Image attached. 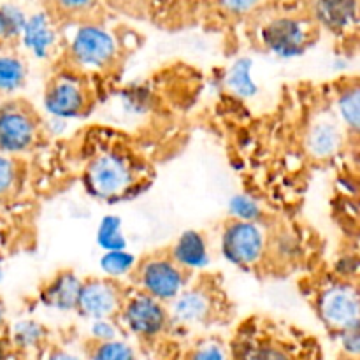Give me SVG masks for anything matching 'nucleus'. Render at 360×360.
Masks as SVG:
<instances>
[{
	"label": "nucleus",
	"instance_id": "7ed1b4c3",
	"mask_svg": "<svg viewBox=\"0 0 360 360\" xmlns=\"http://www.w3.org/2000/svg\"><path fill=\"white\" fill-rule=\"evenodd\" d=\"M137 160L123 150L98 151L86 164L83 181L88 193L105 202L125 199L141 181Z\"/></svg>",
	"mask_w": 360,
	"mask_h": 360
},
{
	"label": "nucleus",
	"instance_id": "39448f33",
	"mask_svg": "<svg viewBox=\"0 0 360 360\" xmlns=\"http://www.w3.org/2000/svg\"><path fill=\"white\" fill-rule=\"evenodd\" d=\"M225 295L218 281L211 276H200L179 292L178 297L167 304L171 327L207 326L224 315Z\"/></svg>",
	"mask_w": 360,
	"mask_h": 360
},
{
	"label": "nucleus",
	"instance_id": "5701e85b",
	"mask_svg": "<svg viewBox=\"0 0 360 360\" xmlns=\"http://www.w3.org/2000/svg\"><path fill=\"white\" fill-rule=\"evenodd\" d=\"M225 83L231 88L234 95L241 98H252L257 95V83L252 76V60L250 58H239L232 63L229 69Z\"/></svg>",
	"mask_w": 360,
	"mask_h": 360
},
{
	"label": "nucleus",
	"instance_id": "e433bc0d",
	"mask_svg": "<svg viewBox=\"0 0 360 360\" xmlns=\"http://www.w3.org/2000/svg\"><path fill=\"white\" fill-rule=\"evenodd\" d=\"M2 280H4V259L2 255H0V283H2Z\"/></svg>",
	"mask_w": 360,
	"mask_h": 360
},
{
	"label": "nucleus",
	"instance_id": "2eb2a0df",
	"mask_svg": "<svg viewBox=\"0 0 360 360\" xmlns=\"http://www.w3.org/2000/svg\"><path fill=\"white\" fill-rule=\"evenodd\" d=\"M341 146H343V129L340 120L333 116H319L306 129V153L315 160L333 158L341 150Z\"/></svg>",
	"mask_w": 360,
	"mask_h": 360
},
{
	"label": "nucleus",
	"instance_id": "20e7f679",
	"mask_svg": "<svg viewBox=\"0 0 360 360\" xmlns=\"http://www.w3.org/2000/svg\"><path fill=\"white\" fill-rule=\"evenodd\" d=\"M88 77L90 76L69 65L56 70L46 83L44 95H42V105L46 112L51 118L63 120V122L86 116L97 101Z\"/></svg>",
	"mask_w": 360,
	"mask_h": 360
},
{
	"label": "nucleus",
	"instance_id": "412c9836",
	"mask_svg": "<svg viewBox=\"0 0 360 360\" xmlns=\"http://www.w3.org/2000/svg\"><path fill=\"white\" fill-rule=\"evenodd\" d=\"M48 338V330L41 322L34 319H23L13 323L9 329L11 343L21 350H34L39 348Z\"/></svg>",
	"mask_w": 360,
	"mask_h": 360
},
{
	"label": "nucleus",
	"instance_id": "c756f323",
	"mask_svg": "<svg viewBox=\"0 0 360 360\" xmlns=\"http://www.w3.org/2000/svg\"><path fill=\"white\" fill-rule=\"evenodd\" d=\"M88 336L91 343H104V341L122 338V326L118 319H95L88 320Z\"/></svg>",
	"mask_w": 360,
	"mask_h": 360
},
{
	"label": "nucleus",
	"instance_id": "1a4fd4ad",
	"mask_svg": "<svg viewBox=\"0 0 360 360\" xmlns=\"http://www.w3.org/2000/svg\"><path fill=\"white\" fill-rule=\"evenodd\" d=\"M118 322L122 329L143 341L157 340L171 327L167 304L136 287L127 290Z\"/></svg>",
	"mask_w": 360,
	"mask_h": 360
},
{
	"label": "nucleus",
	"instance_id": "72a5a7b5",
	"mask_svg": "<svg viewBox=\"0 0 360 360\" xmlns=\"http://www.w3.org/2000/svg\"><path fill=\"white\" fill-rule=\"evenodd\" d=\"M6 329V304H4V301L0 299V333Z\"/></svg>",
	"mask_w": 360,
	"mask_h": 360
},
{
	"label": "nucleus",
	"instance_id": "dca6fc26",
	"mask_svg": "<svg viewBox=\"0 0 360 360\" xmlns=\"http://www.w3.org/2000/svg\"><path fill=\"white\" fill-rule=\"evenodd\" d=\"M359 0H315L311 6L313 21L333 34H343L359 18Z\"/></svg>",
	"mask_w": 360,
	"mask_h": 360
},
{
	"label": "nucleus",
	"instance_id": "a211bd4d",
	"mask_svg": "<svg viewBox=\"0 0 360 360\" xmlns=\"http://www.w3.org/2000/svg\"><path fill=\"white\" fill-rule=\"evenodd\" d=\"M28 81V65L23 55L14 49H0V97L20 94Z\"/></svg>",
	"mask_w": 360,
	"mask_h": 360
},
{
	"label": "nucleus",
	"instance_id": "4468645a",
	"mask_svg": "<svg viewBox=\"0 0 360 360\" xmlns=\"http://www.w3.org/2000/svg\"><path fill=\"white\" fill-rule=\"evenodd\" d=\"M81 285L83 278L77 276L72 269H60L42 283L39 301L53 311H76Z\"/></svg>",
	"mask_w": 360,
	"mask_h": 360
},
{
	"label": "nucleus",
	"instance_id": "423d86ee",
	"mask_svg": "<svg viewBox=\"0 0 360 360\" xmlns=\"http://www.w3.org/2000/svg\"><path fill=\"white\" fill-rule=\"evenodd\" d=\"M44 122L32 104L9 97L0 102V153L18 157L30 153L44 137Z\"/></svg>",
	"mask_w": 360,
	"mask_h": 360
},
{
	"label": "nucleus",
	"instance_id": "c85d7f7f",
	"mask_svg": "<svg viewBox=\"0 0 360 360\" xmlns=\"http://www.w3.org/2000/svg\"><path fill=\"white\" fill-rule=\"evenodd\" d=\"M21 181V164L18 157L0 153V200L7 199L18 190Z\"/></svg>",
	"mask_w": 360,
	"mask_h": 360
},
{
	"label": "nucleus",
	"instance_id": "f3484780",
	"mask_svg": "<svg viewBox=\"0 0 360 360\" xmlns=\"http://www.w3.org/2000/svg\"><path fill=\"white\" fill-rule=\"evenodd\" d=\"M167 252L174 259V262L190 274L199 273L210 266V245H207L206 236L199 231H185L181 236H178Z\"/></svg>",
	"mask_w": 360,
	"mask_h": 360
},
{
	"label": "nucleus",
	"instance_id": "2f4dec72",
	"mask_svg": "<svg viewBox=\"0 0 360 360\" xmlns=\"http://www.w3.org/2000/svg\"><path fill=\"white\" fill-rule=\"evenodd\" d=\"M341 345L350 355H360V320L340 333Z\"/></svg>",
	"mask_w": 360,
	"mask_h": 360
},
{
	"label": "nucleus",
	"instance_id": "9d476101",
	"mask_svg": "<svg viewBox=\"0 0 360 360\" xmlns=\"http://www.w3.org/2000/svg\"><path fill=\"white\" fill-rule=\"evenodd\" d=\"M232 360H301L297 350L276 326L248 322L241 327L231 354Z\"/></svg>",
	"mask_w": 360,
	"mask_h": 360
},
{
	"label": "nucleus",
	"instance_id": "c9c22d12",
	"mask_svg": "<svg viewBox=\"0 0 360 360\" xmlns=\"http://www.w3.org/2000/svg\"><path fill=\"white\" fill-rule=\"evenodd\" d=\"M6 48V41H4V30H2V20H0V49Z\"/></svg>",
	"mask_w": 360,
	"mask_h": 360
},
{
	"label": "nucleus",
	"instance_id": "b1692460",
	"mask_svg": "<svg viewBox=\"0 0 360 360\" xmlns=\"http://www.w3.org/2000/svg\"><path fill=\"white\" fill-rule=\"evenodd\" d=\"M137 259L134 253L129 250H109V252L102 253L98 266L104 276L115 278V280H123V278H130V274L136 269Z\"/></svg>",
	"mask_w": 360,
	"mask_h": 360
},
{
	"label": "nucleus",
	"instance_id": "6ab92c4d",
	"mask_svg": "<svg viewBox=\"0 0 360 360\" xmlns=\"http://www.w3.org/2000/svg\"><path fill=\"white\" fill-rule=\"evenodd\" d=\"M102 4L104 0H46L49 13L62 25L97 18Z\"/></svg>",
	"mask_w": 360,
	"mask_h": 360
},
{
	"label": "nucleus",
	"instance_id": "f704fd0d",
	"mask_svg": "<svg viewBox=\"0 0 360 360\" xmlns=\"http://www.w3.org/2000/svg\"><path fill=\"white\" fill-rule=\"evenodd\" d=\"M6 359V341L2 340V336H0V360Z\"/></svg>",
	"mask_w": 360,
	"mask_h": 360
},
{
	"label": "nucleus",
	"instance_id": "f8f14e48",
	"mask_svg": "<svg viewBox=\"0 0 360 360\" xmlns=\"http://www.w3.org/2000/svg\"><path fill=\"white\" fill-rule=\"evenodd\" d=\"M316 309L329 329L341 333L360 320V290L345 281L329 283L319 292Z\"/></svg>",
	"mask_w": 360,
	"mask_h": 360
},
{
	"label": "nucleus",
	"instance_id": "7c9ffc66",
	"mask_svg": "<svg viewBox=\"0 0 360 360\" xmlns=\"http://www.w3.org/2000/svg\"><path fill=\"white\" fill-rule=\"evenodd\" d=\"M186 360H232L231 352L218 340H202L188 352Z\"/></svg>",
	"mask_w": 360,
	"mask_h": 360
},
{
	"label": "nucleus",
	"instance_id": "4c0bfd02",
	"mask_svg": "<svg viewBox=\"0 0 360 360\" xmlns=\"http://www.w3.org/2000/svg\"><path fill=\"white\" fill-rule=\"evenodd\" d=\"M267 2H285V0H267Z\"/></svg>",
	"mask_w": 360,
	"mask_h": 360
},
{
	"label": "nucleus",
	"instance_id": "aec40b11",
	"mask_svg": "<svg viewBox=\"0 0 360 360\" xmlns=\"http://www.w3.org/2000/svg\"><path fill=\"white\" fill-rule=\"evenodd\" d=\"M336 108L341 125L360 136V83H350L341 88Z\"/></svg>",
	"mask_w": 360,
	"mask_h": 360
},
{
	"label": "nucleus",
	"instance_id": "f257e3e1",
	"mask_svg": "<svg viewBox=\"0 0 360 360\" xmlns=\"http://www.w3.org/2000/svg\"><path fill=\"white\" fill-rule=\"evenodd\" d=\"M63 37V56L67 65L86 76L105 74L120 60V42L115 32L98 18L69 23Z\"/></svg>",
	"mask_w": 360,
	"mask_h": 360
},
{
	"label": "nucleus",
	"instance_id": "a878e982",
	"mask_svg": "<svg viewBox=\"0 0 360 360\" xmlns=\"http://www.w3.org/2000/svg\"><path fill=\"white\" fill-rule=\"evenodd\" d=\"M88 360H137V354L132 345L116 338L104 343H91Z\"/></svg>",
	"mask_w": 360,
	"mask_h": 360
},
{
	"label": "nucleus",
	"instance_id": "4be33fe9",
	"mask_svg": "<svg viewBox=\"0 0 360 360\" xmlns=\"http://www.w3.org/2000/svg\"><path fill=\"white\" fill-rule=\"evenodd\" d=\"M28 11L21 4L7 0L0 4V20H2L4 41L6 46H16L20 42L21 32L27 23Z\"/></svg>",
	"mask_w": 360,
	"mask_h": 360
},
{
	"label": "nucleus",
	"instance_id": "bb28decb",
	"mask_svg": "<svg viewBox=\"0 0 360 360\" xmlns=\"http://www.w3.org/2000/svg\"><path fill=\"white\" fill-rule=\"evenodd\" d=\"M229 218L241 221L264 224V207L259 200L248 193H238L229 200Z\"/></svg>",
	"mask_w": 360,
	"mask_h": 360
},
{
	"label": "nucleus",
	"instance_id": "0eeeda50",
	"mask_svg": "<svg viewBox=\"0 0 360 360\" xmlns=\"http://www.w3.org/2000/svg\"><path fill=\"white\" fill-rule=\"evenodd\" d=\"M134 285L151 297L169 304L190 283L192 274L174 262L169 252H155L137 259L136 269L130 274Z\"/></svg>",
	"mask_w": 360,
	"mask_h": 360
},
{
	"label": "nucleus",
	"instance_id": "6e6552de",
	"mask_svg": "<svg viewBox=\"0 0 360 360\" xmlns=\"http://www.w3.org/2000/svg\"><path fill=\"white\" fill-rule=\"evenodd\" d=\"M220 248L225 260L243 271H255L266 260L271 239L264 224L229 218L221 229Z\"/></svg>",
	"mask_w": 360,
	"mask_h": 360
},
{
	"label": "nucleus",
	"instance_id": "393cba45",
	"mask_svg": "<svg viewBox=\"0 0 360 360\" xmlns=\"http://www.w3.org/2000/svg\"><path fill=\"white\" fill-rule=\"evenodd\" d=\"M97 245L104 252L127 248V238L123 234V221L118 214H105L97 227Z\"/></svg>",
	"mask_w": 360,
	"mask_h": 360
},
{
	"label": "nucleus",
	"instance_id": "9b49d317",
	"mask_svg": "<svg viewBox=\"0 0 360 360\" xmlns=\"http://www.w3.org/2000/svg\"><path fill=\"white\" fill-rule=\"evenodd\" d=\"M127 288L122 280L98 276L83 278L76 313L86 320L118 319Z\"/></svg>",
	"mask_w": 360,
	"mask_h": 360
},
{
	"label": "nucleus",
	"instance_id": "f03ea898",
	"mask_svg": "<svg viewBox=\"0 0 360 360\" xmlns=\"http://www.w3.org/2000/svg\"><path fill=\"white\" fill-rule=\"evenodd\" d=\"M315 28L316 23L311 16L294 11H276L260 18L255 27V41L276 58H297L315 41Z\"/></svg>",
	"mask_w": 360,
	"mask_h": 360
},
{
	"label": "nucleus",
	"instance_id": "ddd939ff",
	"mask_svg": "<svg viewBox=\"0 0 360 360\" xmlns=\"http://www.w3.org/2000/svg\"><path fill=\"white\" fill-rule=\"evenodd\" d=\"M18 44L37 60L53 58L63 46L62 23L49 13L48 7L32 11Z\"/></svg>",
	"mask_w": 360,
	"mask_h": 360
},
{
	"label": "nucleus",
	"instance_id": "cd10ccee",
	"mask_svg": "<svg viewBox=\"0 0 360 360\" xmlns=\"http://www.w3.org/2000/svg\"><path fill=\"white\" fill-rule=\"evenodd\" d=\"M218 13L231 20H245V18L257 16L267 6V0H211Z\"/></svg>",
	"mask_w": 360,
	"mask_h": 360
},
{
	"label": "nucleus",
	"instance_id": "473e14b6",
	"mask_svg": "<svg viewBox=\"0 0 360 360\" xmlns=\"http://www.w3.org/2000/svg\"><path fill=\"white\" fill-rule=\"evenodd\" d=\"M44 360H83V359H81L77 354H74V352L63 350V348H55V350H51L48 355H46Z\"/></svg>",
	"mask_w": 360,
	"mask_h": 360
}]
</instances>
